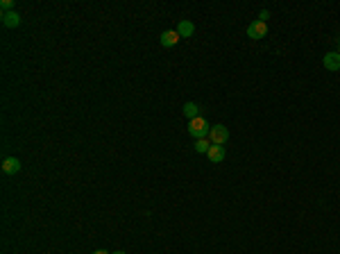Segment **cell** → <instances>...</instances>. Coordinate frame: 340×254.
I'll return each instance as SVG.
<instances>
[{"mask_svg":"<svg viewBox=\"0 0 340 254\" xmlns=\"http://www.w3.org/2000/svg\"><path fill=\"white\" fill-rule=\"evenodd\" d=\"M209 132H211V125L206 118L198 116V118H193V120H188V134H191L195 141H198V139H206Z\"/></svg>","mask_w":340,"mask_h":254,"instance_id":"cell-1","label":"cell"},{"mask_svg":"<svg viewBox=\"0 0 340 254\" xmlns=\"http://www.w3.org/2000/svg\"><path fill=\"white\" fill-rule=\"evenodd\" d=\"M209 141L213 143V145H225V143L229 141V130L225 125H211Z\"/></svg>","mask_w":340,"mask_h":254,"instance_id":"cell-2","label":"cell"},{"mask_svg":"<svg viewBox=\"0 0 340 254\" xmlns=\"http://www.w3.org/2000/svg\"><path fill=\"white\" fill-rule=\"evenodd\" d=\"M268 34V23H263V21H254V23L248 25V37L254 39V41H259V39H263Z\"/></svg>","mask_w":340,"mask_h":254,"instance_id":"cell-3","label":"cell"},{"mask_svg":"<svg viewBox=\"0 0 340 254\" xmlns=\"http://www.w3.org/2000/svg\"><path fill=\"white\" fill-rule=\"evenodd\" d=\"M180 34H177V30H166V32H161V37H159V44L163 46V48H173V46H177V41H180Z\"/></svg>","mask_w":340,"mask_h":254,"instance_id":"cell-4","label":"cell"},{"mask_svg":"<svg viewBox=\"0 0 340 254\" xmlns=\"http://www.w3.org/2000/svg\"><path fill=\"white\" fill-rule=\"evenodd\" d=\"M322 64H324L327 70H340V52L338 50L336 52H327L324 59H322Z\"/></svg>","mask_w":340,"mask_h":254,"instance_id":"cell-5","label":"cell"},{"mask_svg":"<svg viewBox=\"0 0 340 254\" xmlns=\"http://www.w3.org/2000/svg\"><path fill=\"white\" fill-rule=\"evenodd\" d=\"M206 157L211 159V163L225 162V157H227V152H225V145H213V143H211V148H209V152H206Z\"/></svg>","mask_w":340,"mask_h":254,"instance_id":"cell-6","label":"cell"},{"mask_svg":"<svg viewBox=\"0 0 340 254\" xmlns=\"http://www.w3.org/2000/svg\"><path fill=\"white\" fill-rule=\"evenodd\" d=\"M21 170V162L16 157H7L5 162H2V173L5 175H16Z\"/></svg>","mask_w":340,"mask_h":254,"instance_id":"cell-7","label":"cell"},{"mask_svg":"<svg viewBox=\"0 0 340 254\" xmlns=\"http://www.w3.org/2000/svg\"><path fill=\"white\" fill-rule=\"evenodd\" d=\"M177 34H180V37H193V34H195V25H193L191 21H180V23H177Z\"/></svg>","mask_w":340,"mask_h":254,"instance_id":"cell-8","label":"cell"},{"mask_svg":"<svg viewBox=\"0 0 340 254\" xmlns=\"http://www.w3.org/2000/svg\"><path fill=\"white\" fill-rule=\"evenodd\" d=\"M2 25H5V27H19V25H21V16L16 12L2 14Z\"/></svg>","mask_w":340,"mask_h":254,"instance_id":"cell-9","label":"cell"},{"mask_svg":"<svg viewBox=\"0 0 340 254\" xmlns=\"http://www.w3.org/2000/svg\"><path fill=\"white\" fill-rule=\"evenodd\" d=\"M184 116L188 118V120L198 118L200 116V107L195 105V102H186V105H184Z\"/></svg>","mask_w":340,"mask_h":254,"instance_id":"cell-10","label":"cell"},{"mask_svg":"<svg viewBox=\"0 0 340 254\" xmlns=\"http://www.w3.org/2000/svg\"><path fill=\"white\" fill-rule=\"evenodd\" d=\"M209 148H211V141H206V139H198V141H195V150H198V152H204V155H206Z\"/></svg>","mask_w":340,"mask_h":254,"instance_id":"cell-11","label":"cell"},{"mask_svg":"<svg viewBox=\"0 0 340 254\" xmlns=\"http://www.w3.org/2000/svg\"><path fill=\"white\" fill-rule=\"evenodd\" d=\"M0 9H2V14L14 12V0H2V2H0Z\"/></svg>","mask_w":340,"mask_h":254,"instance_id":"cell-12","label":"cell"},{"mask_svg":"<svg viewBox=\"0 0 340 254\" xmlns=\"http://www.w3.org/2000/svg\"><path fill=\"white\" fill-rule=\"evenodd\" d=\"M268 19H270V12H268V9H263V12L259 14V21H263V23H268Z\"/></svg>","mask_w":340,"mask_h":254,"instance_id":"cell-13","label":"cell"},{"mask_svg":"<svg viewBox=\"0 0 340 254\" xmlns=\"http://www.w3.org/2000/svg\"><path fill=\"white\" fill-rule=\"evenodd\" d=\"M93 254H112V252H105V250H95Z\"/></svg>","mask_w":340,"mask_h":254,"instance_id":"cell-14","label":"cell"},{"mask_svg":"<svg viewBox=\"0 0 340 254\" xmlns=\"http://www.w3.org/2000/svg\"><path fill=\"white\" fill-rule=\"evenodd\" d=\"M112 254H125V252H123V250H118V252H112Z\"/></svg>","mask_w":340,"mask_h":254,"instance_id":"cell-15","label":"cell"},{"mask_svg":"<svg viewBox=\"0 0 340 254\" xmlns=\"http://www.w3.org/2000/svg\"><path fill=\"white\" fill-rule=\"evenodd\" d=\"M336 41H338V52H340V37H338V39H336Z\"/></svg>","mask_w":340,"mask_h":254,"instance_id":"cell-16","label":"cell"}]
</instances>
